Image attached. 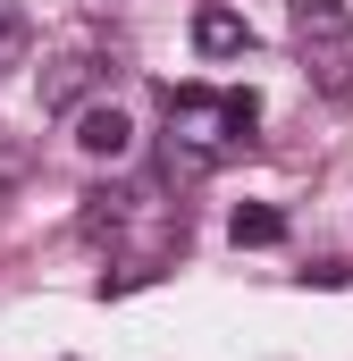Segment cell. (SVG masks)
Segmentation results:
<instances>
[{"mask_svg":"<svg viewBox=\"0 0 353 361\" xmlns=\"http://www.w3.org/2000/svg\"><path fill=\"white\" fill-rule=\"evenodd\" d=\"M286 25H294V51L320 68V85H345V59H353V17H345V0H294Z\"/></svg>","mask_w":353,"mask_h":361,"instance_id":"cell-1","label":"cell"},{"mask_svg":"<svg viewBox=\"0 0 353 361\" xmlns=\"http://www.w3.org/2000/svg\"><path fill=\"white\" fill-rule=\"evenodd\" d=\"M76 152H85V160H126V152H135L126 109H109V101H101V109H76Z\"/></svg>","mask_w":353,"mask_h":361,"instance_id":"cell-2","label":"cell"},{"mask_svg":"<svg viewBox=\"0 0 353 361\" xmlns=\"http://www.w3.org/2000/svg\"><path fill=\"white\" fill-rule=\"evenodd\" d=\"M193 51L202 59H236V51H253V25L236 8H193Z\"/></svg>","mask_w":353,"mask_h":361,"instance_id":"cell-3","label":"cell"},{"mask_svg":"<svg viewBox=\"0 0 353 361\" xmlns=\"http://www.w3.org/2000/svg\"><path fill=\"white\" fill-rule=\"evenodd\" d=\"M92 76H101V68H92V51H68V59H51V68H42V109H68V101H76Z\"/></svg>","mask_w":353,"mask_h":361,"instance_id":"cell-4","label":"cell"},{"mask_svg":"<svg viewBox=\"0 0 353 361\" xmlns=\"http://www.w3.org/2000/svg\"><path fill=\"white\" fill-rule=\"evenodd\" d=\"M227 235H236V244H277V235H286V219H277L269 202H244V210L227 219Z\"/></svg>","mask_w":353,"mask_h":361,"instance_id":"cell-5","label":"cell"},{"mask_svg":"<svg viewBox=\"0 0 353 361\" xmlns=\"http://www.w3.org/2000/svg\"><path fill=\"white\" fill-rule=\"evenodd\" d=\"M17 177H25V160H17V152H0V193H8Z\"/></svg>","mask_w":353,"mask_h":361,"instance_id":"cell-6","label":"cell"}]
</instances>
